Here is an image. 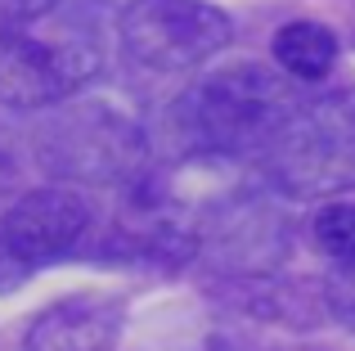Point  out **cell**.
Returning <instances> with one entry per match:
<instances>
[{
    "label": "cell",
    "instance_id": "obj_11",
    "mask_svg": "<svg viewBox=\"0 0 355 351\" xmlns=\"http://www.w3.org/2000/svg\"><path fill=\"white\" fill-rule=\"evenodd\" d=\"M329 311L342 320L347 329H355V262H342L338 271L329 275Z\"/></svg>",
    "mask_w": 355,
    "mask_h": 351
},
{
    "label": "cell",
    "instance_id": "obj_12",
    "mask_svg": "<svg viewBox=\"0 0 355 351\" xmlns=\"http://www.w3.org/2000/svg\"><path fill=\"white\" fill-rule=\"evenodd\" d=\"M32 271H36V266L27 262L23 252H18L14 239H9V234H5V225H0V293L23 289V284L32 280Z\"/></svg>",
    "mask_w": 355,
    "mask_h": 351
},
{
    "label": "cell",
    "instance_id": "obj_3",
    "mask_svg": "<svg viewBox=\"0 0 355 351\" xmlns=\"http://www.w3.org/2000/svg\"><path fill=\"white\" fill-rule=\"evenodd\" d=\"M36 158L59 180L135 185L148 171V135L117 108L77 104L36 135Z\"/></svg>",
    "mask_w": 355,
    "mask_h": 351
},
{
    "label": "cell",
    "instance_id": "obj_13",
    "mask_svg": "<svg viewBox=\"0 0 355 351\" xmlns=\"http://www.w3.org/2000/svg\"><path fill=\"white\" fill-rule=\"evenodd\" d=\"M59 0H0V32H18L23 23L50 14Z\"/></svg>",
    "mask_w": 355,
    "mask_h": 351
},
{
    "label": "cell",
    "instance_id": "obj_4",
    "mask_svg": "<svg viewBox=\"0 0 355 351\" xmlns=\"http://www.w3.org/2000/svg\"><path fill=\"white\" fill-rule=\"evenodd\" d=\"M117 36L139 68L189 72L225 50L234 23L207 0H130L117 18Z\"/></svg>",
    "mask_w": 355,
    "mask_h": 351
},
{
    "label": "cell",
    "instance_id": "obj_7",
    "mask_svg": "<svg viewBox=\"0 0 355 351\" xmlns=\"http://www.w3.org/2000/svg\"><path fill=\"white\" fill-rule=\"evenodd\" d=\"M121 334V302L104 293H77L54 302L27 325L23 351H113Z\"/></svg>",
    "mask_w": 355,
    "mask_h": 351
},
{
    "label": "cell",
    "instance_id": "obj_8",
    "mask_svg": "<svg viewBox=\"0 0 355 351\" xmlns=\"http://www.w3.org/2000/svg\"><path fill=\"white\" fill-rule=\"evenodd\" d=\"M279 234H284V221L261 198H230L225 207H216V216L207 221V230H198V243H211L225 262L266 266L270 257H261V243H266V239H279Z\"/></svg>",
    "mask_w": 355,
    "mask_h": 351
},
{
    "label": "cell",
    "instance_id": "obj_5",
    "mask_svg": "<svg viewBox=\"0 0 355 351\" xmlns=\"http://www.w3.org/2000/svg\"><path fill=\"white\" fill-rule=\"evenodd\" d=\"M99 72V54L81 41H36L0 32V104L54 108Z\"/></svg>",
    "mask_w": 355,
    "mask_h": 351
},
{
    "label": "cell",
    "instance_id": "obj_9",
    "mask_svg": "<svg viewBox=\"0 0 355 351\" xmlns=\"http://www.w3.org/2000/svg\"><path fill=\"white\" fill-rule=\"evenodd\" d=\"M270 54L279 59V68L293 81H324L338 63V36L324 23H311V18H293L275 32L270 41Z\"/></svg>",
    "mask_w": 355,
    "mask_h": 351
},
{
    "label": "cell",
    "instance_id": "obj_2",
    "mask_svg": "<svg viewBox=\"0 0 355 351\" xmlns=\"http://www.w3.org/2000/svg\"><path fill=\"white\" fill-rule=\"evenodd\" d=\"M266 167L270 180L302 198L355 189V90L320 95L297 108L266 144Z\"/></svg>",
    "mask_w": 355,
    "mask_h": 351
},
{
    "label": "cell",
    "instance_id": "obj_6",
    "mask_svg": "<svg viewBox=\"0 0 355 351\" xmlns=\"http://www.w3.org/2000/svg\"><path fill=\"white\" fill-rule=\"evenodd\" d=\"M5 234L32 266H50L72 257L86 243L95 212H90L86 194L77 185H41V189L23 194L14 207L0 216Z\"/></svg>",
    "mask_w": 355,
    "mask_h": 351
},
{
    "label": "cell",
    "instance_id": "obj_10",
    "mask_svg": "<svg viewBox=\"0 0 355 351\" xmlns=\"http://www.w3.org/2000/svg\"><path fill=\"white\" fill-rule=\"evenodd\" d=\"M311 239L333 262H355V203H324L311 216Z\"/></svg>",
    "mask_w": 355,
    "mask_h": 351
},
{
    "label": "cell",
    "instance_id": "obj_1",
    "mask_svg": "<svg viewBox=\"0 0 355 351\" xmlns=\"http://www.w3.org/2000/svg\"><path fill=\"white\" fill-rule=\"evenodd\" d=\"M297 108L302 104L288 72L279 77L261 63H230L184 90L171 131L189 153H266Z\"/></svg>",
    "mask_w": 355,
    "mask_h": 351
}]
</instances>
